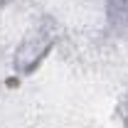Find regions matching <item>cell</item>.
Listing matches in <instances>:
<instances>
[{"mask_svg": "<svg viewBox=\"0 0 128 128\" xmlns=\"http://www.w3.org/2000/svg\"><path fill=\"white\" fill-rule=\"evenodd\" d=\"M54 42H57V25L49 17H44L42 25L32 32L27 40H22V44L17 47L15 59H12L15 72L17 74H32L42 64V59L49 54V49L54 47Z\"/></svg>", "mask_w": 128, "mask_h": 128, "instance_id": "1", "label": "cell"}, {"mask_svg": "<svg viewBox=\"0 0 128 128\" xmlns=\"http://www.w3.org/2000/svg\"><path fill=\"white\" fill-rule=\"evenodd\" d=\"M106 34L128 37V0H106Z\"/></svg>", "mask_w": 128, "mask_h": 128, "instance_id": "2", "label": "cell"}, {"mask_svg": "<svg viewBox=\"0 0 128 128\" xmlns=\"http://www.w3.org/2000/svg\"><path fill=\"white\" fill-rule=\"evenodd\" d=\"M121 108L126 111V116H123V126L128 128V94H126V98H121Z\"/></svg>", "mask_w": 128, "mask_h": 128, "instance_id": "3", "label": "cell"}, {"mask_svg": "<svg viewBox=\"0 0 128 128\" xmlns=\"http://www.w3.org/2000/svg\"><path fill=\"white\" fill-rule=\"evenodd\" d=\"M12 0H0V8H5V5H10Z\"/></svg>", "mask_w": 128, "mask_h": 128, "instance_id": "4", "label": "cell"}]
</instances>
